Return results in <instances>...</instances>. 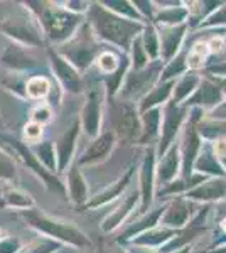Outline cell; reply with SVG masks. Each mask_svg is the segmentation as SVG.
<instances>
[{
    "label": "cell",
    "instance_id": "4316f807",
    "mask_svg": "<svg viewBox=\"0 0 226 253\" xmlns=\"http://www.w3.org/2000/svg\"><path fill=\"white\" fill-rule=\"evenodd\" d=\"M2 63L5 66L17 71H27V69H36L41 66L39 58H36L31 52V47H24L20 44H12L3 54Z\"/></svg>",
    "mask_w": 226,
    "mask_h": 253
},
{
    "label": "cell",
    "instance_id": "d6a6232c",
    "mask_svg": "<svg viewBox=\"0 0 226 253\" xmlns=\"http://www.w3.org/2000/svg\"><path fill=\"white\" fill-rule=\"evenodd\" d=\"M122 59H123V52L115 51L112 47L101 49V52L96 56V59H94V68L100 73V78L113 75V73L120 68Z\"/></svg>",
    "mask_w": 226,
    "mask_h": 253
},
{
    "label": "cell",
    "instance_id": "f546056e",
    "mask_svg": "<svg viewBox=\"0 0 226 253\" xmlns=\"http://www.w3.org/2000/svg\"><path fill=\"white\" fill-rule=\"evenodd\" d=\"M56 83L46 75H36L31 76L26 81V96L34 101H47L52 95Z\"/></svg>",
    "mask_w": 226,
    "mask_h": 253
},
{
    "label": "cell",
    "instance_id": "277c9868",
    "mask_svg": "<svg viewBox=\"0 0 226 253\" xmlns=\"http://www.w3.org/2000/svg\"><path fill=\"white\" fill-rule=\"evenodd\" d=\"M110 130L115 133L117 140L123 144H138L142 133L140 112L135 103L122 101L118 98H106Z\"/></svg>",
    "mask_w": 226,
    "mask_h": 253
},
{
    "label": "cell",
    "instance_id": "f5cc1de1",
    "mask_svg": "<svg viewBox=\"0 0 226 253\" xmlns=\"http://www.w3.org/2000/svg\"><path fill=\"white\" fill-rule=\"evenodd\" d=\"M112 253H127V250L122 247V245H115L113 250H112Z\"/></svg>",
    "mask_w": 226,
    "mask_h": 253
},
{
    "label": "cell",
    "instance_id": "7a4b0ae2",
    "mask_svg": "<svg viewBox=\"0 0 226 253\" xmlns=\"http://www.w3.org/2000/svg\"><path fill=\"white\" fill-rule=\"evenodd\" d=\"M29 10L38 17L46 41L54 47L63 46L85 24V15L69 12L61 2H31Z\"/></svg>",
    "mask_w": 226,
    "mask_h": 253
},
{
    "label": "cell",
    "instance_id": "8fae6325",
    "mask_svg": "<svg viewBox=\"0 0 226 253\" xmlns=\"http://www.w3.org/2000/svg\"><path fill=\"white\" fill-rule=\"evenodd\" d=\"M155 164H157V154H155V147H145L143 149L142 161L137 169V187L138 194H140V206H138V214L149 211L155 199V191H157V184H155Z\"/></svg>",
    "mask_w": 226,
    "mask_h": 253
},
{
    "label": "cell",
    "instance_id": "680465c9",
    "mask_svg": "<svg viewBox=\"0 0 226 253\" xmlns=\"http://www.w3.org/2000/svg\"><path fill=\"white\" fill-rule=\"evenodd\" d=\"M220 162H221V166H223V169H225V172H226V157H225V159H221Z\"/></svg>",
    "mask_w": 226,
    "mask_h": 253
},
{
    "label": "cell",
    "instance_id": "d590c367",
    "mask_svg": "<svg viewBox=\"0 0 226 253\" xmlns=\"http://www.w3.org/2000/svg\"><path fill=\"white\" fill-rule=\"evenodd\" d=\"M198 133L204 142H215L218 138H226V122L208 118L204 115L198 124Z\"/></svg>",
    "mask_w": 226,
    "mask_h": 253
},
{
    "label": "cell",
    "instance_id": "681fc988",
    "mask_svg": "<svg viewBox=\"0 0 226 253\" xmlns=\"http://www.w3.org/2000/svg\"><path fill=\"white\" fill-rule=\"evenodd\" d=\"M211 147H213L215 156L220 159V161L226 157V138H218V140L211 142Z\"/></svg>",
    "mask_w": 226,
    "mask_h": 253
},
{
    "label": "cell",
    "instance_id": "3957f363",
    "mask_svg": "<svg viewBox=\"0 0 226 253\" xmlns=\"http://www.w3.org/2000/svg\"><path fill=\"white\" fill-rule=\"evenodd\" d=\"M20 214H22V218L26 219L32 230L44 235L46 238L63 243L64 247H73L75 250H80V248L83 250V248L93 247L91 240L75 223L64 221V219L59 218H52V216L43 213V211L36 210V208L20 211Z\"/></svg>",
    "mask_w": 226,
    "mask_h": 253
},
{
    "label": "cell",
    "instance_id": "2e32d148",
    "mask_svg": "<svg viewBox=\"0 0 226 253\" xmlns=\"http://www.w3.org/2000/svg\"><path fill=\"white\" fill-rule=\"evenodd\" d=\"M166 208H167V201H162V203H159L155 208H150L149 211H145V213L137 214L135 221L123 224L120 233H118V236H117V245L130 243L134 238L140 236L142 233H145V231L152 230V228L159 226Z\"/></svg>",
    "mask_w": 226,
    "mask_h": 253
},
{
    "label": "cell",
    "instance_id": "ba28073f",
    "mask_svg": "<svg viewBox=\"0 0 226 253\" xmlns=\"http://www.w3.org/2000/svg\"><path fill=\"white\" fill-rule=\"evenodd\" d=\"M162 68V61H154V63H150L149 66L143 69H137V71L130 69L129 75L125 76V81H123L120 91H118V95L115 98L138 105L142 98L160 81Z\"/></svg>",
    "mask_w": 226,
    "mask_h": 253
},
{
    "label": "cell",
    "instance_id": "603a6c76",
    "mask_svg": "<svg viewBox=\"0 0 226 253\" xmlns=\"http://www.w3.org/2000/svg\"><path fill=\"white\" fill-rule=\"evenodd\" d=\"M179 177H181V152H179V144L176 142L162 157L157 159V164H155V184H157V189L171 184L172 181H176Z\"/></svg>",
    "mask_w": 226,
    "mask_h": 253
},
{
    "label": "cell",
    "instance_id": "6da1fadb",
    "mask_svg": "<svg viewBox=\"0 0 226 253\" xmlns=\"http://www.w3.org/2000/svg\"><path fill=\"white\" fill-rule=\"evenodd\" d=\"M85 17L98 42L106 44L123 54H129L135 38H138L145 27V24L123 19L110 12L101 5V2H90Z\"/></svg>",
    "mask_w": 226,
    "mask_h": 253
},
{
    "label": "cell",
    "instance_id": "8d00e7d4",
    "mask_svg": "<svg viewBox=\"0 0 226 253\" xmlns=\"http://www.w3.org/2000/svg\"><path fill=\"white\" fill-rule=\"evenodd\" d=\"M140 41L145 54L149 56L150 63L154 61H160V41H159V31L154 24H145L142 34H140Z\"/></svg>",
    "mask_w": 226,
    "mask_h": 253
},
{
    "label": "cell",
    "instance_id": "4fadbf2b",
    "mask_svg": "<svg viewBox=\"0 0 226 253\" xmlns=\"http://www.w3.org/2000/svg\"><path fill=\"white\" fill-rule=\"evenodd\" d=\"M47 58L56 83L59 84L63 93H69V95L83 93V75L69 61L64 59L61 54H57L54 47H51L47 51Z\"/></svg>",
    "mask_w": 226,
    "mask_h": 253
},
{
    "label": "cell",
    "instance_id": "5b68a950",
    "mask_svg": "<svg viewBox=\"0 0 226 253\" xmlns=\"http://www.w3.org/2000/svg\"><path fill=\"white\" fill-rule=\"evenodd\" d=\"M54 51L66 61H69L83 75L90 68L94 66V59L101 52V47L100 42L94 39L90 24L85 20V24L73 36V39H69L63 46L54 47Z\"/></svg>",
    "mask_w": 226,
    "mask_h": 253
},
{
    "label": "cell",
    "instance_id": "7402d4cb",
    "mask_svg": "<svg viewBox=\"0 0 226 253\" xmlns=\"http://www.w3.org/2000/svg\"><path fill=\"white\" fill-rule=\"evenodd\" d=\"M154 3L157 7V10H155L152 24L157 29L187 24L189 10L186 7V2H154Z\"/></svg>",
    "mask_w": 226,
    "mask_h": 253
},
{
    "label": "cell",
    "instance_id": "9f6ffc18",
    "mask_svg": "<svg viewBox=\"0 0 226 253\" xmlns=\"http://www.w3.org/2000/svg\"><path fill=\"white\" fill-rule=\"evenodd\" d=\"M220 83H221V89H223V96L226 100V80H220Z\"/></svg>",
    "mask_w": 226,
    "mask_h": 253
},
{
    "label": "cell",
    "instance_id": "f907efd6",
    "mask_svg": "<svg viewBox=\"0 0 226 253\" xmlns=\"http://www.w3.org/2000/svg\"><path fill=\"white\" fill-rule=\"evenodd\" d=\"M206 117L208 118H215V120H223V122H226V100L221 101V103L218 105L215 110H211L209 113H206Z\"/></svg>",
    "mask_w": 226,
    "mask_h": 253
},
{
    "label": "cell",
    "instance_id": "bcb514c9",
    "mask_svg": "<svg viewBox=\"0 0 226 253\" xmlns=\"http://www.w3.org/2000/svg\"><path fill=\"white\" fill-rule=\"evenodd\" d=\"M204 75L216 80H226V59L209 61V64L204 69Z\"/></svg>",
    "mask_w": 226,
    "mask_h": 253
},
{
    "label": "cell",
    "instance_id": "30bf717a",
    "mask_svg": "<svg viewBox=\"0 0 226 253\" xmlns=\"http://www.w3.org/2000/svg\"><path fill=\"white\" fill-rule=\"evenodd\" d=\"M189 110L184 105H176L174 101H169L162 107V124H160V135L155 145L157 159L162 157L176 142L179 140V135L182 132L184 125L187 122Z\"/></svg>",
    "mask_w": 226,
    "mask_h": 253
},
{
    "label": "cell",
    "instance_id": "ffe728a7",
    "mask_svg": "<svg viewBox=\"0 0 226 253\" xmlns=\"http://www.w3.org/2000/svg\"><path fill=\"white\" fill-rule=\"evenodd\" d=\"M159 31V41H160V61L164 64L174 59L186 46V41L191 29L187 24L176 27H162Z\"/></svg>",
    "mask_w": 226,
    "mask_h": 253
},
{
    "label": "cell",
    "instance_id": "74e56055",
    "mask_svg": "<svg viewBox=\"0 0 226 253\" xmlns=\"http://www.w3.org/2000/svg\"><path fill=\"white\" fill-rule=\"evenodd\" d=\"M101 5L123 19L145 24L143 19L140 17V14L137 12V9L134 7V2H127V0H105V2H101Z\"/></svg>",
    "mask_w": 226,
    "mask_h": 253
},
{
    "label": "cell",
    "instance_id": "f6af8a7d",
    "mask_svg": "<svg viewBox=\"0 0 226 253\" xmlns=\"http://www.w3.org/2000/svg\"><path fill=\"white\" fill-rule=\"evenodd\" d=\"M134 7L137 9L138 14H140L143 22L152 24L154 15H155V10H157V7H155L154 2H149V0H134Z\"/></svg>",
    "mask_w": 226,
    "mask_h": 253
},
{
    "label": "cell",
    "instance_id": "db71d44e",
    "mask_svg": "<svg viewBox=\"0 0 226 253\" xmlns=\"http://www.w3.org/2000/svg\"><path fill=\"white\" fill-rule=\"evenodd\" d=\"M208 253H226V245H221V247H218V248H215V250H211Z\"/></svg>",
    "mask_w": 226,
    "mask_h": 253
},
{
    "label": "cell",
    "instance_id": "83f0119b",
    "mask_svg": "<svg viewBox=\"0 0 226 253\" xmlns=\"http://www.w3.org/2000/svg\"><path fill=\"white\" fill-rule=\"evenodd\" d=\"M174 83L176 81H159V83L142 98L140 103L137 105L138 112L143 113V112L152 110V108H162L166 103H169V101L172 100Z\"/></svg>",
    "mask_w": 226,
    "mask_h": 253
},
{
    "label": "cell",
    "instance_id": "ab89813d",
    "mask_svg": "<svg viewBox=\"0 0 226 253\" xmlns=\"http://www.w3.org/2000/svg\"><path fill=\"white\" fill-rule=\"evenodd\" d=\"M129 58H130V66H132V69H135V71H137V69L147 68L150 64L149 56H147L145 51H143L140 36L135 38V41L132 42V47H130V51H129Z\"/></svg>",
    "mask_w": 226,
    "mask_h": 253
},
{
    "label": "cell",
    "instance_id": "9a60e30c",
    "mask_svg": "<svg viewBox=\"0 0 226 253\" xmlns=\"http://www.w3.org/2000/svg\"><path fill=\"white\" fill-rule=\"evenodd\" d=\"M80 135H81V124H80V117H76L75 120L64 128V132L61 133L59 138L54 142L57 172L59 174L61 172L66 174V170L71 167L73 162L76 161V149H78Z\"/></svg>",
    "mask_w": 226,
    "mask_h": 253
},
{
    "label": "cell",
    "instance_id": "94428289",
    "mask_svg": "<svg viewBox=\"0 0 226 253\" xmlns=\"http://www.w3.org/2000/svg\"><path fill=\"white\" fill-rule=\"evenodd\" d=\"M96 253H105V252H96Z\"/></svg>",
    "mask_w": 226,
    "mask_h": 253
},
{
    "label": "cell",
    "instance_id": "7bdbcfd3",
    "mask_svg": "<svg viewBox=\"0 0 226 253\" xmlns=\"http://www.w3.org/2000/svg\"><path fill=\"white\" fill-rule=\"evenodd\" d=\"M54 117V108L47 103V101H39L34 108L31 110V122L39 125H47Z\"/></svg>",
    "mask_w": 226,
    "mask_h": 253
},
{
    "label": "cell",
    "instance_id": "91938a15",
    "mask_svg": "<svg viewBox=\"0 0 226 253\" xmlns=\"http://www.w3.org/2000/svg\"><path fill=\"white\" fill-rule=\"evenodd\" d=\"M63 250H64V248H63ZM63 250H59V252H57V253H63Z\"/></svg>",
    "mask_w": 226,
    "mask_h": 253
},
{
    "label": "cell",
    "instance_id": "7c38bea8",
    "mask_svg": "<svg viewBox=\"0 0 226 253\" xmlns=\"http://www.w3.org/2000/svg\"><path fill=\"white\" fill-rule=\"evenodd\" d=\"M137 169L138 167L135 164L129 166V169L118 175L113 182H110V184L105 186L103 189L94 193L91 198L88 199V203L85 205V210H98V208H103L106 205L117 203L118 199H120L122 196L134 186L135 177H137Z\"/></svg>",
    "mask_w": 226,
    "mask_h": 253
},
{
    "label": "cell",
    "instance_id": "8992f818",
    "mask_svg": "<svg viewBox=\"0 0 226 253\" xmlns=\"http://www.w3.org/2000/svg\"><path fill=\"white\" fill-rule=\"evenodd\" d=\"M105 108H106V91L103 83L98 78L85 91V101L80 115L81 132L88 138H91V140L101 133Z\"/></svg>",
    "mask_w": 226,
    "mask_h": 253
},
{
    "label": "cell",
    "instance_id": "cb8c5ba5",
    "mask_svg": "<svg viewBox=\"0 0 226 253\" xmlns=\"http://www.w3.org/2000/svg\"><path fill=\"white\" fill-rule=\"evenodd\" d=\"M64 186H66V198H69V201L76 208H85L91 194H90V186L83 174V169L76 162H73L71 167L66 170Z\"/></svg>",
    "mask_w": 226,
    "mask_h": 253
},
{
    "label": "cell",
    "instance_id": "e0dca14e",
    "mask_svg": "<svg viewBox=\"0 0 226 253\" xmlns=\"http://www.w3.org/2000/svg\"><path fill=\"white\" fill-rule=\"evenodd\" d=\"M117 137L110 128L101 130V133L96 138L90 142V145L83 150L81 156L76 157V164L80 167H91L100 166L106 159L112 156L113 149L117 147Z\"/></svg>",
    "mask_w": 226,
    "mask_h": 253
},
{
    "label": "cell",
    "instance_id": "d4e9b609",
    "mask_svg": "<svg viewBox=\"0 0 226 253\" xmlns=\"http://www.w3.org/2000/svg\"><path fill=\"white\" fill-rule=\"evenodd\" d=\"M192 170L198 174L206 175V177H226V172H225L223 166H221L220 159L213 152L211 142H204V140H203V145H201L198 157H196Z\"/></svg>",
    "mask_w": 226,
    "mask_h": 253
},
{
    "label": "cell",
    "instance_id": "ac0fdd59",
    "mask_svg": "<svg viewBox=\"0 0 226 253\" xmlns=\"http://www.w3.org/2000/svg\"><path fill=\"white\" fill-rule=\"evenodd\" d=\"M225 101L223 89H221L220 80L211 78L208 75H203L198 89L191 95V98L184 103V107L187 108H201L204 113H209L211 110H215L218 105Z\"/></svg>",
    "mask_w": 226,
    "mask_h": 253
},
{
    "label": "cell",
    "instance_id": "c3c4849f",
    "mask_svg": "<svg viewBox=\"0 0 226 253\" xmlns=\"http://www.w3.org/2000/svg\"><path fill=\"white\" fill-rule=\"evenodd\" d=\"M20 250V242L15 238H7L0 242V253H17Z\"/></svg>",
    "mask_w": 226,
    "mask_h": 253
},
{
    "label": "cell",
    "instance_id": "816d5d0a",
    "mask_svg": "<svg viewBox=\"0 0 226 253\" xmlns=\"http://www.w3.org/2000/svg\"><path fill=\"white\" fill-rule=\"evenodd\" d=\"M122 247L125 248L127 253H159L155 248H147V247H140V245H132V243L122 245Z\"/></svg>",
    "mask_w": 226,
    "mask_h": 253
},
{
    "label": "cell",
    "instance_id": "9c48e42d",
    "mask_svg": "<svg viewBox=\"0 0 226 253\" xmlns=\"http://www.w3.org/2000/svg\"><path fill=\"white\" fill-rule=\"evenodd\" d=\"M189 117L187 122L184 125L182 132L179 135V152H181V177L187 179L194 170V162L196 157H198L201 145H203V138L199 137L198 133V124L204 118L206 113L201 108H189Z\"/></svg>",
    "mask_w": 226,
    "mask_h": 253
},
{
    "label": "cell",
    "instance_id": "e575fe53",
    "mask_svg": "<svg viewBox=\"0 0 226 253\" xmlns=\"http://www.w3.org/2000/svg\"><path fill=\"white\" fill-rule=\"evenodd\" d=\"M186 54H187V46H184V49L174 59H171L169 63L164 64L162 73H160V81H176L182 75H186L189 71Z\"/></svg>",
    "mask_w": 226,
    "mask_h": 253
},
{
    "label": "cell",
    "instance_id": "d6986e66",
    "mask_svg": "<svg viewBox=\"0 0 226 253\" xmlns=\"http://www.w3.org/2000/svg\"><path fill=\"white\" fill-rule=\"evenodd\" d=\"M196 203L187 201L182 196H178V198H172L171 201H167V208L162 214V219H160V226L171 228V230H182L186 228L189 221L192 219V216L196 214Z\"/></svg>",
    "mask_w": 226,
    "mask_h": 253
},
{
    "label": "cell",
    "instance_id": "f1b7e54d",
    "mask_svg": "<svg viewBox=\"0 0 226 253\" xmlns=\"http://www.w3.org/2000/svg\"><path fill=\"white\" fill-rule=\"evenodd\" d=\"M201 80H203V73L196 71H187L186 75L178 78L174 83V91H172L171 101H174L176 105H184L191 98L192 93L198 89Z\"/></svg>",
    "mask_w": 226,
    "mask_h": 253
},
{
    "label": "cell",
    "instance_id": "7dc6e473",
    "mask_svg": "<svg viewBox=\"0 0 226 253\" xmlns=\"http://www.w3.org/2000/svg\"><path fill=\"white\" fill-rule=\"evenodd\" d=\"M14 175H15L14 162H12L5 154H0V177L12 179Z\"/></svg>",
    "mask_w": 226,
    "mask_h": 253
},
{
    "label": "cell",
    "instance_id": "5bb4252c",
    "mask_svg": "<svg viewBox=\"0 0 226 253\" xmlns=\"http://www.w3.org/2000/svg\"><path fill=\"white\" fill-rule=\"evenodd\" d=\"M138 206H140V194H138V187H135L134 184L117 201L115 210H112L105 216V219L100 224L101 231H103V233H113V231L120 230L123 224L127 223V219H129L135 211H138Z\"/></svg>",
    "mask_w": 226,
    "mask_h": 253
},
{
    "label": "cell",
    "instance_id": "60d3db41",
    "mask_svg": "<svg viewBox=\"0 0 226 253\" xmlns=\"http://www.w3.org/2000/svg\"><path fill=\"white\" fill-rule=\"evenodd\" d=\"M209 29H226V2L221 3L196 31H209Z\"/></svg>",
    "mask_w": 226,
    "mask_h": 253
},
{
    "label": "cell",
    "instance_id": "11a10c76",
    "mask_svg": "<svg viewBox=\"0 0 226 253\" xmlns=\"http://www.w3.org/2000/svg\"><path fill=\"white\" fill-rule=\"evenodd\" d=\"M220 230L223 231V233L226 235V216H225V218H223V219H221V221H220Z\"/></svg>",
    "mask_w": 226,
    "mask_h": 253
},
{
    "label": "cell",
    "instance_id": "4dcf8cb0",
    "mask_svg": "<svg viewBox=\"0 0 226 253\" xmlns=\"http://www.w3.org/2000/svg\"><path fill=\"white\" fill-rule=\"evenodd\" d=\"M186 61H187V69H189V71L201 73V69H203V71L206 69L209 61H211V52H209L206 41H204L203 38L194 41V42L187 47Z\"/></svg>",
    "mask_w": 226,
    "mask_h": 253
},
{
    "label": "cell",
    "instance_id": "f35d334b",
    "mask_svg": "<svg viewBox=\"0 0 226 253\" xmlns=\"http://www.w3.org/2000/svg\"><path fill=\"white\" fill-rule=\"evenodd\" d=\"M3 199H5V205L10 208H17L20 211H26V210H32L36 206L34 199L31 198L27 193L19 189H9L5 194H3Z\"/></svg>",
    "mask_w": 226,
    "mask_h": 253
},
{
    "label": "cell",
    "instance_id": "484cf974",
    "mask_svg": "<svg viewBox=\"0 0 226 253\" xmlns=\"http://www.w3.org/2000/svg\"><path fill=\"white\" fill-rule=\"evenodd\" d=\"M142 133L138 144L142 147H155L160 135V124H162V108H152L140 113Z\"/></svg>",
    "mask_w": 226,
    "mask_h": 253
},
{
    "label": "cell",
    "instance_id": "ee69618b",
    "mask_svg": "<svg viewBox=\"0 0 226 253\" xmlns=\"http://www.w3.org/2000/svg\"><path fill=\"white\" fill-rule=\"evenodd\" d=\"M43 135H44V126L43 125L34 124V122H31V120L24 125L22 137H24V142H26V144H31V145L39 144Z\"/></svg>",
    "mask_w": 226,
    "mask_h": 253
},
{
    "label": "cell",
    "instance_id": "44dd1931",
    "mask_svg": "<svg viewBox=\"0 0 226 253\" xmlns=\"http://www.w3.org/2000/svg\"><path fill=\"white\" fill-rule=\"evenodd\" d=\"M196 205H218L226 201V177H208L182 196Z\"/></svg>",
    "mask_w": 226,
    "mask_h": 253
},
{
    "label": "cell",
    "instance_id": "b9f144b4",
    "mask_svg": "<svg viewBox=\"0 0 226 253\" xmlns=\"http://www.w3.org/2000/svg\"><path fill=\"white\" fill-rule=\"evenodd\" d=\"M63 248H64L63 243L54 242V240L46 238V236H41L34 243L29 245L26 248V253H57L59 250H63Z\"/></svg>",
    "mask_w": 226,
    "mask_h": 253
},
{
    "label": "cell",
    "instance_id": "52a82bcc",
    "mask_svg": "<svg viewBox=\"0 0 226 253\" xmlns=\"http://www.w3.org/2000/svg\"><path fill=\"white\" fill-rule=\"evenodd\" d=\"M2 31L24 47H44L46 44V36L41 29L39 20L29 9L3 20Z\"/></svg>",
    "mask_w": 226,
    "mask_h": 253
},
{
    "label": "cell",
    "instance_id": "1f68e13d",
    "mask_svg": "<svg viewBox=\"0 0 226 253\" xmlns=\"http://www.w3.org/2000/svg\"><path fill=\"white\" fill-rule=\"evenodd\" d=\"M178 231L176 230H171V228H166V226H155L152 228V230L145 231V233H142L140 236H137V238H134L132 245H140V247H147V248H155V250H159L160 247H164L169 240L174 236Z\"/></svg>",
    "mask_w": 226,
    "mask_h": 253
},
{
    "label": "cell",
    "instance_id": "6f0895ef",
    "mask_svg": "<svg viewBox=\"0 0 226 253\" xmlns=\"http://www.w3.org/2000/svg\"><path fill=\"white\" fill-rule=\"evenodd\" d=\"M192 250V247H189V248H184V250H181V252H176V253H191Z\"/></svg>",
    "mask_w": 226,
    "mask_h": 253
},
{
    "label": "cell",
    "instance_id": "836d02e7",
    "mask_svg": "<svg viewBox=\"0 0 226 253\" xmlns=\"http://www.w3.org/2000/svg\"><path fill=\"white\" fill-rule=\"evenodd\" d=\"M32 154L36 156V159L41 162V166L46 170H49L51 174L57 172V159H56V149H54V142L51 140H41L39 144L31 147Z\"/></svg>",
    "mask_w": 226,
    "mask_h": 253
}]
</instances>
